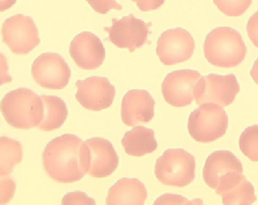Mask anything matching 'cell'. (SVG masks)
<instances>
[{
    "mask_svg": "<svg viewBox=\"0 0 258 205\" xmlns=\"http://www.w3.org/2000/svg\"><path fill=\"white\" fill-rule=\"evenodd\" d=\"M42 161L50 179L58 183H73L80 181L89 172L91 151L86 141L78 136L66 133L46 145Z\"/></svg>",
    "mask_w": 258,
    "mask_h": 205,
    "instance_id": "obj_1",
    "label": "cell"
},
{
    "mask_svg": "<svg viewBox=\"0 0 258 205\" xmlns=\"http://www.w3.org/2000/svg\"><path fill=\"white\" fill-rule=\"evenodd\" d=\"M2 114L11 127L29 130L38 127L44 118V104L33 90L18 88L4 96Z\"/></svg>",
    "mask_w": 258,
    "mask_h": 205,
    "instance_id": "obj_2",
    "label": "cell"
},
{
    "mask_svg": "<svg viewBox=\"0 0 258 205\" xmlns=\"http://www.w3.org/2000/svg\"><path fill=\"white\" fill-rule=\"evenodd\" d=\"M204 55L206 61L217 68H236L247 56V46L237 30L219 27L207 34Z\"/></svg>",
    "mask_w": 258,
    "mask_h": 205,
    "instance_id": "obj_3",
    "label": "cell"
},
{
    "mask_svg": "<svg viewBox=\"0 0 258 205\" xmlns=\"http://www.w3.org/2000/svg\"><path fill=\"white\" fill-rule=\"evenodd\" d=\"M155 176L165 186H189L196 177V159L182 148L167 149L156 160Z\"/></svg>",
    "mask_w": 258,
    "mask_h": 205,
    "instance_id": "obj_4",
    "label": "cell"
},
{
    "mask_svg": "<svg viewBox=\"0 0 258 205\" xmlns=\"http://www.w3.org/2000/svg\"><path fill=\"white\" fill-rule=\"evenodd\" d=\"M228 128V116L224 107L206 102L194 110L187 121L190 136L198 143H212L225 135Z\"/></svg>",
    "mask_w": 258,
    "mask_h": 205,
    "instance_id": "obj_5",
    "label": "cell"
},
{
    "mask_svg": "<svg viewBox=\"0 0 258 205\" xmlns=\"http://www.w3.org/2000/svg\"><path fill=\"white\" fill-rule=\"evenodd\" d=\"M237 93H240V84L234 74H207L199 79L194 87V98L198 105L213 102L227 107L233 104Z\"/></svg>",
    "mask_w": 258,
    "mask_h": 205,
    "instance_id": "obj_6",
    "label": "cell"
},
{
    "mask_svg": "<svg viewBox=\"0 0 258 205\" xmlns=\"http://www.w3.org/2000/svg\"><path fill=\"white\" fill-rule=\"evenodd\" d=\"M3 42L13 54L27 55L40 44V34L34 20L23 14L13 15L4 22Z\"/></svg>",
    "mask_w": 258,
    "mask_h": 205,
    "instance_id": "obj_7",
    "label": "cell"
},
{
    "mask_svg": "<svg viewBox=\"0 0 258 205\" xmlns=\"http://www.w3.org/2000/svg\"><path fill=\"white\" fill-rule=\"evenodd\" d=\"M152 23L127 15L122 19H112V26L105 27L104 31L109 34L108 41L120 49H128L134 53L147 42Z\"/></svg>",
    "mask_w": 258,
    "mask_h": 205,
    "instance_id": "obj_8",
    "label": "cell"
},
{
    "mask_svg": "<svg viewBox=\"0 0 258 205\" xmlns=\"http://www.w3.org/2000/svg\"><path fill=\"white\" fill-rule=\"evenodd\" d=\"M31 76L43 88L62 89L68 86L71 78V69L60 55L45 53L34 61Z\"/></svg>",
    "mask_w": 258,
    "mask_h": 205,
    "instance_id": "obj_9",
    "label": "cell"
},
{
    "mask_svg": "<svg viewBox=\"0 0 258 205\" xmlns=\"http://www.w3.org/2000/svg\"><path fill=\"white\" fill-rule=\"evenodd\" d=\"M196 43L189 31L183 28L168 29L158 39L156 55L162 64L171 66L192 57Z\"/></svg>",
    "mask_w": 258,
    "mask_h": 205,
    "instance_id": "obj_10",
    "label": "cell"
},
{
    "mask_svg": "<svg viewBox=\"0 0 258 205\" xmlns=\"http://www.w3.org/2000/svg\"><path fill=\"white\" fill-rule=\"evenodd\" d=\"M76 98L80 106L92 112L110 107L114 102L116 89L107 78L91 77L76 82Z\"/></svg>",
    "mask_w": 258,
    "mask_h": 205,
    "instance_id": "obj_11",
    "label": "cell"
},
{
    "mask_svg": "<svg viewBox=\"0 0 258 205\" xmlns=\"http://www.w3.org/2000/svg\"><path fill=\"white\" fill-rule=\"evenodd\" d=\"M202 78L194 70H178L168 74L162 82V95L173 107H186L194 101V87Z\"/></svg>",
    "mask_w": 258,
    "mask_h": 205,
    "instance_id": "obj_12",
    "label": "cell"
},
{
    "mask_svg": "<svg viewBox=\"0 0 258 205\" xmlns=\"http://www.w3.org/2000/svg\"><path fill=\"white\" fill-rule=\"evenodd\" d=\"M70 56L83 70H95L103 64L105 49L101 39L91 31L78 34L70 44Z\"/></svg>",
    "mask_w": 258,
    "mask_h": 205,
    "instance_id": "obj_13",
    "label": "cell"
},
{
    "mask_svg": "<svg viewBox=\"0 0 258 205\" xmlns=\"http://www.w3.org/2000/svg\"><path fill=\"white\" fill-rule=\"evenodd\" d=\"M155 100L150 92L145 89L128 90L122 100L120 117L127 127L148 123L154 117Z\"/></svg>",
    "mask_w": 258,
    "mask_h": 205,
    "instance_id": "obj_14",
    "label": "cell"
},
{
    "mask_svg": "<svg viewBox=\"0 0 258 205\" xmlns=\"http://www.w3.org/2000/svg\"><path fill=\"white\" fill-rule=\"evenodd\" d=\"M91 151V167L88 174L92 177L110 176L118 167L119 158L110 141L104 138L94 137L86 140Z\"/></svg>",
    "mask_w": 258,
    "mask_h": 205,
    "instance_id": "obj_15",
    "label": "cell"
},
{
    "mask_svg": "<svg viewBox=\"0 0 258 205\" xmlns=\"http://www.w3.org/2000/svg\"><path fill=\"white\" fill-rule=\"evenodd\" d=\"M224 204H253L257 197L255 188L245 179L243 173H229L219 182L216 189Z\"/></svg>",
    "mask_w": 258,
    "mask_h": 205,
    "instance_id": "obj_16",
    "label": "cell"
},
{
    "mask_svg": "<svg viewBox=\"0 0 258 205\" xmlns=\"http://www.w3.org/2000/svg\"><path fill=\"white\" fill-rule=\"evenodd\" d=\"M234 172L243 173L240 159L229 151H216L206 159L203 177L207 186L216 190L222 177Z\"/></svg>",
    "mask_w": 258,
    "mask_h": 205,
    "instance_id": "obj_17",
    "label": "cell"
},
{
    "mask_svg": "<svg viewBox=\"0 0 258 205\" xmlns=\"http://www.w3.org/2000/svg\"><path fill=\"white\" fill-rule=\"evenodd\" d=\"M147 189L138 179H122L109 189L105 203L117 204H145L147 199Z\"/></svg>",
    "mask_w": 258,
    "mask_h": 205,
    "instance_id": "obj_18",
    "label": "cell"
},
{
    "mask_svg": "<svg viewBox=\"0 0 258 205\" xmlns=\"http://www.w3.org/2000/svg\"><path fill=\"white\" fill-rule=\"evenodd\" d=\"M123 148L131 157H143L158 148L154 130L145 127H135L123 136Z\"/></svg>",
    "mask_w": 258,
    "mask_h": 205,
    "instance_id": "obj_19",
    "label": "cell"
},
{
    "mask_svg": "<svg viewBox=\"0 0 258 205\" xmlns=\"http://www.w3.org/2000/svg\"><path fill=\"white\" fill-rule=\"evenodd\" d=\"M44 104V118L38 125V129L43 131H53L59 129L69 115L68 106L64 100L53 95H42Z\"/></svg>",
    "mask_w": 258,
    "mask_h": 205,
    "instance_id": "obj_20",
    "label": "cell"
},
{
    "mask_svg": "<svg viewBox=\"0 0 258 205\" xmlns=\"http://www.w3.org/2000/svg\"><path fill=\"white\" fill-rule=\"evenodd\" d=\"M23 151L19 141L7 137L0 138V176H9L22 161Z\"/></svg>",
    "mask_w": 258,
    "mask_h": 205,
    "instance_id": "obj_21",
    "label": "cell"
},
{
    "mask_svg": "<svg viewBox=\"0 0 258 205\" xmlns=\"http://www.w3.org/2000/svg\"><path fill=\"white\" fill-rule=\"evenodd\" d=\"M240 149L251 161H258V125H251L244 130L238 140Z\"/></svg>",
    "mask_w": 258,
    "mask_h": 205,
    "instance_id": "obj_22",
    "label": "cell"
},
{
    "mask_svg": "<svg viewBox=\"0 0 258 205\" xmlns=\"http://www.w3.org/2000/svg\"><path fill=\"white\" fill-rule=\"evenodd\" d=\"M213 3L227 17H240L249 10L252 0H213Z\"/></svg>",
    "mask_w": 258,
    "mask_h": 205,
    "instance_id": "obj_23",
    "label": "cell"
},
{
    "mask_svg": "<svg viewBox=\"0 0 258 205\" xmlns=\"http://www.w3.org/2000/svg\"><path fill=\"white\" fill-rule=\"evenodd\" d=\"M0 191H2V199L0 203L6 204L12 200L15 194V189H17V184H15L14 180L9 176H2L0 177Z\"/></svg>",
    "mask_w": 258,
    "mask_h": 205,
    "instance_id": "obj_24",
    "label": "cell"
},
{
    "mask_svg": "<svg viewBox=\"0 0 258 205\" xmlns=\"http://www.w3.org/2000/svg\"><path fill=\"white\" fill-rule=\"evenodd\" d=\"M87 3L92 6V9L100 14L108 13L110 10L120 11L123 9L116 0H87Z\"/></svg>",
    "mask_w": 258,
    "mask_h": 205,
    "instance_id": "obj_25",
    "label": "cell"
},
{
    "mask_svg": "<svg viewBox=\"0 0 258 205\" xmlns=\"http://www.w3.org/2000/svg\"><path fill=\"white\" fill-rule=\"evenodd\" d=\"M61 204H95V199L81 191L69 192L61 199Z\"/></svg>",
    "mask_w": 258,
    "mask_h": 205,
    "instance_id": "obj_26",
    "label": "cell"
},
{
    "mask_svg": "<svg viewBox=\"0 0 258 205\" xmlns=\"http://www.w3.org/2000/svg\"><path fill=\"white\" fill-rule=\"evenodd\" d=\"M155 204H203L202 199L189 200L176 194H166L155 200Z\"/></svg>",
    "mask_w": 258,
    "mask_h": 205,
    "instance_id": "obj_27",
    "label": "cell"
},
{
    "mask_svg": "<svg viewBox=\"0 0 258 205\" xmlns=\"http://www.w3.org/2000/svg\"><path fill=\"white\" fill-rule=\"evenodd\" d=\"M247 33L252 44L258 48V11L250 17L247 25Z\"/></svg>",
    "mask_w": 258,
    "mask_h": 205,
    "instance_id": "obj_28",
    "label": "cell"
},
{
    "mask_svg": "<svg viewBox=\"0 0 258 205\" xmlns=\"http://www.w3.org/2000/svg\"><path fill=\"white\" fill-rule=\"evenodd\" d=\"M142 12H151L160 9L165 0H132Z\"/></svg>",
    "mask_w": 258,
    "mask_h": 205,
    "instance_id": "obj_29",
    "label": "cell"
},
{
    "mask_svg": "<svg viewBox=\"0 0 258 205\" xmlns=\"http://www.w3.org/2000/svg\"><path fill=\"white\" fill-rule=\"evenodd\" d=\"M15 3H17V0H0V11L5 12L6 10L11 9Z\"/></svg>",
    "mask_w": 258,
    "mask_h": 205,
    "instance_id": "obj_30",
    "label": "cell"
},
{
    "mask_svg": "<svg viewBox=\"0 0 258 205\" xmlns=\"http://www.w3.org/2000/svg\"><path fill=\"white\" fill-rule=\"evenodd\" d=\"M250 76L253 79V81L258 85V59H256L255 63H253L252 69L250 71Z\"/></svg>",
    "mask_w": 258,
    "mask_h": 205,
    "instance_id": "obj_31",
    "label": "cell"
}]
</instances>
